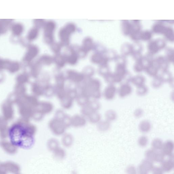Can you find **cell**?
<instances>
[{
  "mask_svg": "<svg viewBox=\"0 0 174 174\" xmlns=\"http://www.w3.org/2000/svg\"><path fill=\"white\" fill-rule=\"evenodd\" d=\"M100 129L104 131L109 130L111 127V123L109 122L107 120L102 122L100 126Z\"/></svg>",
  "mask_w": 174,
  "mask_h": 174,
  "instance_id": "2e32d148",
  "label": "cell"
},
{
  "mask_svg": "<svg viewBox=\"0 0 174 174\" xmlns=\"http://www.w3.org/2000/svg\"><path fill=\"white\" fill-rule=\"evenodd\" d=\"M174 144L171 141H167L163 143L161 151L165 156L172 155Z\"/></svg>",
  "mask_w": 174,
  "mask_h": 174,
  "instance_id": "8992f818",
  "label": "cell"
},
{
  "mask_svg": "<svg viewBox=\"0 0 174 174\" xmlns=\"http://www.w3.org/2000/svg\"><path fill=\"white\" fill-rule=\"evenodd\" d=\"M154 168L152 162L145 159L138 167L137 172L138 174H148Z\"/></svg>",
  "mask_w": 174,
  "mask_h": 174,
  "instance_id": "7a4b0ae2",
  "label": "cell"
},
{
  "mask_svg": "<svg viewBox=\"0 0 174 174\" xmlns=\"http://www.w3.org/2000/svg\"><path fill=\"white\" fill-rule=\"evenodd\" d=\"M163 144V142L161 139L158 138H155L152 142V149L155 151H161Z\"/></svg>",
  "mask_w": 174,
  "mask_h": 174,
  "instance_id": "30bf717a",
  "label": "cell"
},
{
  "mask_svg": "<svg viewBox=\"0 0 174 174\" xmlns=\"http://www.w3.org/2000/svg\"><path fill=\"white\" fill-rule=\"evenodd\" d=\"M138 128L140 132L144 133H148L150 132L152 128L151 122L147 120L142 121L138 126Z\"/></svg>",
  "mask_w": 174,
  "mask_h": 174,
  "instance_id": "52a82bcc",
  "label": "cell"
},
{
  "mask_svg": "<svg viewBox=\"0 0 174 174\" xmlns=\"http://www.w3.org/2000/svg\"><path fill=\"white\" fill-rule=\"evenodd\" d=\"M72 174H77V173L75 172H73Z\"/></svg>",
  "mask_w": 174,
  "mask_h": 174,
  "instance_id": "ffe728a7",
  "label": "cell"
},
{
  "mask_svg": "<svg viewBox=\"0 0 174 174\" xmlns=\"http://www.w3.org/2000/svg\"><path fill=\"white\" fill-rule=\"evenodd\" d=\"M168 158L164 159L161 163L160 168L163 172H169L173 168L174 162L173 155L168 156Z\"/></svg>",
  "mask_w": 174,
  "mask_h": 174,
  "instance_id": "277c9868",
  "label": "cell"
},
{
  "mask_svg": "<svg viewBox=\"0 0 174 174\" xmlns=\"http://www.w3.org/2000/svg\"><path fill=\"white\" fill-rule=\"evenodd\" d=\"M148 87L144 85V86L137 87L136 94L139 96L143 97L148 94Z\"/></svg>",
  "mask_w": 174,
  "mask_h": 174,
  "instance_id": "4fadbf2b",
  "label": "cell"
},
{
  "mask_svg": "<svg viewBox=\"0 0 174 174\" xmlns=\"http://www.w3.org/2000/svg\"><path fill=\"white\" fill-rule=\"evenodd\" d=\"M118 91L114 85H109L104 91V96L106 100H111L114 98Z\"/></svg>",
  "mask_w": 174,
  "mask_h": 174,
  "instance_id": "5b68a950",
  "label": "cell"
},
{
  "mask_svg": "<svg viewBox=\"0 0 174 174\" xmlns=\"http://www.w3.org/2000/svg\"><path fill=\"white\" fill-rule=\"evenodd\" d=\"M161 77H155L152 81L151 86L154 89H158L161 87L163 84Z\"/></svg>",
  "mask_w": 174,
  "mask_h": 174,
  "instance_id": "5bb4252c",
  "label": "cell"
},
{
  "mask_svg": "<svg viewBox=\"0 0 174 174\" xmlns=\"http://www.w3.org/2000/svg\"><path fill=\"white\" fill-rule=\"evenodd\" d=\"M144 114L143 110L141 108H138L135 110L134 112V115L135 118H140Z\"/></svg>",
  "mask_w": 174,
  "mask_h": 174,
  "instance_id": "e0dca14e",
  "label": "cell"
},
{
  "mask_svg": "<svg viewBox=\"0 0 174 174\" xmlns=\"http://www.w3.org/2000/svg\"><path fill=\"white\" fill-rule=\"evenodd\" d=\"M145 81L144 77L139 76L135 77L132 78L131 83H132L134 86L138 87L145 85Z\"/></svg>",
  "mask_w": 174,
  "mask_h": 174,
  "instance_id": "ba28073f",
  "label": "cell"
},
{
  "mask_svg": "<svg viewBox=\"0 0 174 174\" xmlns=\"http://www.w3.org/2000/svg\"><path fill=\"white\" fill-rule=\"evenodd\" d=\"M157 152V151H155L152 149L147 150L145 154L146 159L152 163L155 162Z\"/></svg>",
  "mask_w": 174,
  "mask_h": 174,
  "instance_id": "7c38bea8",
  "label": "cell"
},
{
  "mask_svg": "<svg viewBox=\"0 0 174 174\" xmlns=\"http://www.w3.org/2000/svg\"><path fill=\"white\" fill-rule=\"evenodd\" d=\"M9 134L11 142L17 146L28 148L33 144V137L30 130L23 124L14 125L9 129Z\"/></svg>",
  "mask_w": 174,
  "mask_h": 174,
  "instance_id": "6da1fadb",
  "label": "cell"
},
{
  "mask_svg": "<svg viewBox=\"0 0 174 174\" xmlns=\"http://www.w3.org/2000/svg\"><path fill=\"white\" fill-rule=\"evenodd\" d=\"M117 114L113 109H109L105 113V118L106 120L110 123L114 121L117 118Z\"/></svg>",
  "mask_w": 174,
  "mask_h": 174,
  "instance_id": "9c48e42d",
  "label": "cell"
},
{
  "mask_svg": "<svg viewBox=\"0 0 174 174\" xmlns=\"http://www.w3.org/2000/svg\"><path fill=\"white\" fill-rule=\"evenodd\" d=\"M53 156L56 159L62 160L65 157L66 153L63 149L61 148H58L54 151L53 152Z\"/></svg>",
  "mask_w": 174,
  "mask_h": 174,
  "instance_id": "8fae6325",
  "label": "cell"
},
{
  "mask_svg": "<svg viewBox=\"0 0 174 174\" xmlns=\"http://www.w3.org/2000/svg\"><path fill=\"white\" fill-rule=\"evenodd\" d=\"M152 172V174H163V172L160 168H154Z\"/></svg>",
  "mask_w": 174,
  "mask_h": 174,
  "instance_id": "d6986e66",
  "label": "cell"
},
{
  "mask_svg": "<svg viewBox=\"0 0 174 174\" xmlns=\"http://www.w3.org/2000/svg\"><path fill=\"white\" fill-rule=\"evenodd\" d=\"M126 172L127 174H136L137 171L134 166H130L127 168Z\"/></svg>",
  "mask_w": 174,
  "mask_h": 174,
  "instance_id": "ac0fdd59",
  "label": "cell"
},
{
  "mask_svg": "<svg viewBox=\"0 0 174 174\" xmlns=\"http://www.w3.org/2000/svg\"><path fill=\"white\" fill-rule=\"evenodd\" d=\"M148 143V139L145 136H141L138 138V143L141 147H145L147 145Z\"/></svg>",
  "mask_w": 174,
  "mask_h": 174,
  "instance_id": "9a60e30c",
  "label": "cell"
},
{
  "mask_svg": "<svg viewBox=\"0 0 174 174\" xmlns=\"http://www.w3.org/2000/svg\"><path fill=\"white\" fill-rule=\"evenodd\" d=\"M132 92V88L129 84L122 83L120 85L117 92L120 98H124L130 95Z\"/></svg>",
  "mask_w": 174,
  "mask_h": 174,
  "instance_id": "3957f363",
  "label": "cell"
}]
</instances>
